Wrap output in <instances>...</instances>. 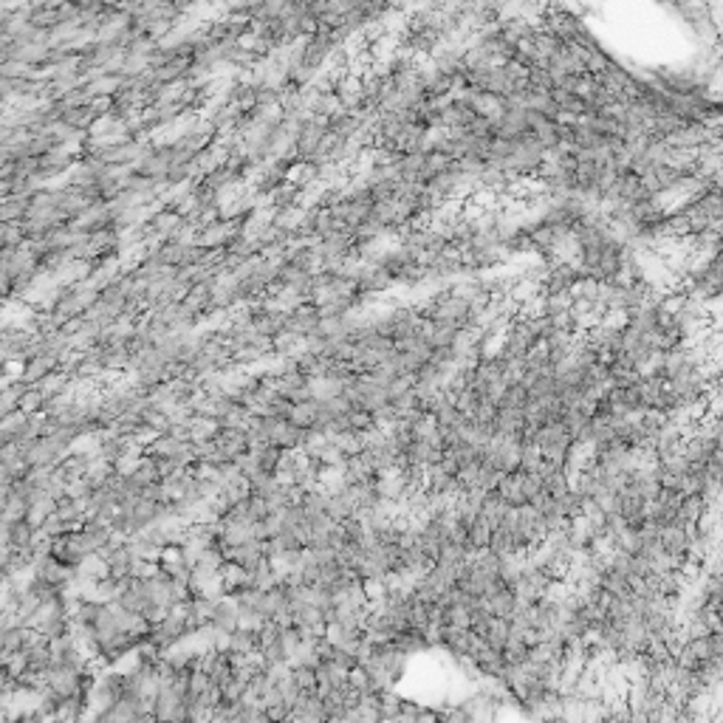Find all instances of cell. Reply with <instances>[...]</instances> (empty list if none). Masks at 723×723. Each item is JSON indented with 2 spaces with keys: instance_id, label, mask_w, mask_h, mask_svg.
I'll return each instance as SVG.
<instances>
[{
  "instance_id": "1",
  "label": "cell",
  "mask_w": 723,
  "mask_h": 723,
  "mask_svg": "<svg viewBox=\"0 0 723 723\" xmlns=\"http://www.w3.org/2000/svg\"><path fill=\"white\" fill-rule=\"evenodd\" d=\"M210 625L218 627V630H224V633L238 630V605H235V599H232L229 594H224L221 599H215Z\"/></svg>"
},
{
  "instance_id": "2",
  "label": "cell",
  "mask_w": 723,
  "mask_h": 723,
  "mask_svg": "<svg viewBox=\"0 0 723 723\" xmlns=\"http://www.w3.org/2000/svg\"><path fill=\"white\" fill-rule=\"evenodd\" d=\"M478 605H483L492 616H503V619H508L520 605H517V596H514V591L508 588V585H503L497 594H492V596H480L478 599Z\"/></svg>"
},
{
  "instance_id": "3",
  "label": "cell",
  "mask_w": 723,
  "mask_h": 723,
  "mask_svg": "<svg viewBox=\"0 0 723 723\" xmlns=\"http://www.w3.org/2000/svg\"><path fill=\"white\" fill-rule=\"evenodd\" d=\"M57 371V356L51 353H37V356H29L26 365H23V373H20V382L23 385H37L46 373Z\"/></svg>"
},
{
  "instance_id": "4",
  "label": "cell",
  "mask_w": 723,
  "mask_h": 723,
  "mask_svg": "<svg viewBox=\"0 0 723 723\" xmlns=\"http://www.w3.org/2000/svg\"><path fill=\"white\" fill-rule=\"evenodd\" d=\"M658 539H661L664 551H667V554H675V557H684V551H686V542H689V537H686V528H684V525H678V523H667V525H658Z\"/></svg>"
},
{
  "instance_id": "5",
  "label": "cell",
  "mask_w": 723,
  "mask_h": 723,
  "mask_svg": "<svg viewBox=\"0 0 723 723\" xmlns=\"http://www.w3.org/2000/svg\"><path fill=\"white\" fill-rule=\"evenodd\" d=\"M703 511H706L703 494H684L681 503H678V511H675V520H672V523H678V525H692Z\"/></svg>"
},
{
  "instance_id": "6",
  "label": "cell",
  "mask_w": 723,
  "mask_h": 723,
  "mask_svg": "<svg viewBox=\"0 0 723 723\" xmlns=\"http://www.w3.org/2000/svg\"><path fill=\"white\" fill-rule=\"evenodd\" d=\"M342 472H345V483H353V480H371V478H376V472H373V463L368 461V455H365V452H359V455H350V458H345V466H342Z\"/></svg>"
},
{
  "instance_id": "7",
  "label": "cell",
  "mask_w": 723,
  "mask_h": 723,
  "mask_svg": "<svg viewBox=\"0 0 723 723\" xmlns=\"http://www.w3.org/2000/svg\"><path fill=\"white\" fill-rule=\"evenodd\" d=\"M466 539H469V546L472 549H489V539H492V525H489V520L483 517V514H478L469 525H466Z\"/></svg>"
},
{
  "instance_id": "8",
  "label": "cell",
  "mask_w": 723,
  "mask_h": 723,
  "mask_svg": "<svg viewBox=\"0 0 723 723\" xmlns=\"http://www.w3.org/2000/svg\"><path fill=\"white\" fill-rule=\"evenodd\" d=\"M139 489H147V486H153L155 480H158V472H155V461L150 458V455H139V463H136V469L127 475Z\"/></svg>"
},
{
  "instance_id": "9",
  "label": "cell",
  "mask_w": 723,
  "mask_h": 723,
  "mask_svg": "<svg viewBox=\"0 0 723 723\" xmlns=\"http://www.w3.org/2000/svg\"><path fill=\"white\" fill-rule=\"evenodd\" d=\"M218 433H221V424H218L215 418H207V416H196L193 424H190V441H193V444L212 441Z\"/></svg>"
},
{
  "instance_id": "10",
  "label": "cell",
  "mask_w": 723,
  "mask_h": 723,
  "mask_svg": "<svg viewBox=\"0 0 723 723\" xmlns=\"http://www.w3.org/2000/svg\"><path fill=\"white\" fill-rule=\"evenodd\" d=\"M399 709H402V698L393 692V686L376 692V712H379V720H396V717H399Z\"/></svg>"
},
{
  "instance_id": "11",
  "label": "cell",
  "mask_w": 723,
  "mask_h": 723,
  "mask_svg": "<svg viewBox=\"0 0 723 723\" xmlns=\"http://www.w3.org/2000/svg\"><path fill=\"white\" fill-rule=\"evenodd\" d=\"M43 407H46L43 390H40L37 385H26L23 393H20V399H18V410H23L26 416H34V413H43Z\"/></svg>"
},
{
  "instance_id": "12",
  "label": "cell",
  "mask_w": 723,
  "mask_h": 723,
  "mask_svg": "<svg viewBox=\"0 0 723 723\" xmlns=\"http://www.w3.org/2000/svg\"><path fill=\"white\" fill-rule=\"evenodd\" d=\"M286 421H291V424H294V427H300V430H308V427H314V421H316V407H314V399H311V402H300V404H291V410H288Z\"/></svg>"
},
{
  "instance_id": "13",
  "label": "cell",
  "mask_w": 723,
  "mask_h": 723,
  "mask_svg": "<svg viewBox=\"0 0 723 723\" xmlns=\"http://www.w3.org/2000/svg\"><path fill=\"white\" fill-rule=\"evenodd\" d=\"M506 639H508V619H503V616H492L489 630L483 633V641H486L489 647H494V650H503Z\"/></svg>"
},
{
  "instance_id": "14",
  "label": "cell",
  "mask_w": 723,
  "mask_h": 723,
  "mask_svg": "<svg viewBox=\"0 0 723 723\" xmlns=\"http://www.w3.org/2000/svg\"><path fill=\"white\" fill-rule=\"evenodd\" d=\"M353 500L347 497V492L342 489V492H333V494H328V506H325V514H331L333 520H345L350 511H353Z\"/></svg>"
},
{
  "instance_id": "15",
  "label": "cell",
  "mask_w": 723,
  "mask_h": 723,
  "mask_svg": "<svg viewBox=\"0 0 723 723\" xmlns=\"http://www.w3.org/2000/svg\"><path fill=\"white\" fill-rule=\"evenodd\" d=\"M302 511L308 520H314L316 514H325V506H328V492L325 489H316V492H305L302 494Z\"/></svg>"
},
{
  "instance_id": "16",
  "label": "cell",
  "mask_w": 723,
  "mask_h": 723,
  "mask_svg": "<svg viewBox=\"0 0 723 723\" xmlns=\"http://www.w3.org/2000/svg\"><path fill=\"white\" fill-rule=\"evenodd\" d=\"M591 500H594L605 514L619 511V492H613V489H608V486H602V483H596V489L591 492Z\"/></svg>"
},
{
  "instance_id": "17",
  "label": "cell",
  "mask_w": 723,
  "mask_h": 723,
  "mask_svg": "<svg viewBox=\"0 0 723 723\" xmlns=\"http://www.w3.org/2000/svg\"><path fill=\"white\" fill-rule=\"evenodd\" d=\"M229 650H235V653H255V650H260L257 647V633H252V630H232L229 633Z\"/></svg>"
},
{
  "instance_id": "18",
  "label": "cell",
  "mask_w": 723,
  "mask_h": 723,
  "mask_svg": "<svg viewBox=\"0 0 723 723\" xmlns=\"http://www.w3.org/2000/svg\"><path fill=\"white\" fill-rule=\"evenodd\" d=\"M333 444L345 452V458L359 455L362 449H365V444H362V433H356V430H342V433L336 435V441H333Z\"/></svg>"
},
{
  "instance_id": "19",
  "label": "cell",
  "mask_w": 723,
  "mask_h": 723,
  "mask_svg": "<svg viewBox=\"0 0 723 723\" xmlns=\"http://www.w3.org/2000/svg\"><path fill=\"white\" fill-rule=\"evenodd\" d=\"M455 333H458V328H455V325L433 322V331H430L427 342H430L433 347H447V345H452V342H455Z\"/></svg>"
},
{
  "instance_id": "20",
  "label": "cell",
  "mask_w": 723,
  "mask_h": 723,
  "mask_svg": "<svg viewBox=\"0 0 723 723\" xmlns=\"http://www.w3.org/2000/svg\"><path fill=\"white\" fill-rule=\"evenodd\" d=\"M525 388L520 385V382H511V385H506V390H503V396L494 402V407H523L525 404Z\"/></svg>"
},
{
  "instance_id": "21",
  "label": "cell",
  "mask_w": 723,
  "mask_h": 723,
  "mask_svg": "<svg viewBox=\"0 0 723 723\" xmlns=\"http://www.w3.org/2000/svg\"><path fill=\"white\" fill-rule=\"evenodd\" d=\"M266 622H269V619H266L260 610H255V608H238V630H252V633H257Z\"/></svg>"
},
{
  "instance_id": "22",
  "label": "cell",
  "mask_w": 723,
  "mask_h": 723,
  "mask_svg": "<svg viewBox=\"0 0 723 723\" xmlns=\"http://www.w3.org/2000/svg\"><path fill=\"white\" fill-rule=\"evenodd\" d=\"M221 686V703H238L241 698H243V689L249 686V684H243L241 678H235V675H229L224 684H218Z\"/></svg>"
},
{
  "instance_id": "23",
  "label": "cell",
  "mask_w": 723,
  "mask_h": 723,
  "mask_svg": "<svg viewBox=\"0 0 723 723\" xmlns=\"http://www.w3.org/2000/svg\"><path fill=\"white\" fill-rule=\"evenodd\" d=\"M557 508L571 520V517H577L580 514V508H582V494L577 492V489H568L565 494H560L557 497Z\"/></svg>"
},
{
  "instance_id": "24",
  "label": "cell",
  "mask_w": 723,
  "mask_h": 723,
  "mask_svg": "<svg viewBox=\"0 0 723 723\" xmlns=\"http://www.w3.org/2000/svg\"><path fill=\"white\" fill-rule=\"evenodd\" d=\"M291 675H294L300 692H316V670L314 667L297 664V667H291Z\"/></svg>"
},
{
  "instance_id": "25",
  "label": "cell",
  "mask_w": 723,
  "mask_h": 723,
  "mask_svg": "<svg viewBox=\"0 0 723 723\" xmlns=\"http://www.w3.org/2000/svg\"><path fill=\"white\" fill-rule=\"evenodd\" d=\"M316 461L319 466H345V452L333 441H325V447L316 452Z\"/></svg>"
},
{
  "instance_id": "26",
  "label": "cell",
  "mask_w": 723,
  "mask_h": 723,
  "mask_svg": "<svg viewBox=\"0 0 723 723\" xmlns=\"http://www.w3.org/2000/svg\"><path fill=\"white\" fill-rule=\"evenodd\" d=\"M500 478H503V472H500V469H492V466L480 463V466H478V478H475V483H478V489H483V492H494V489H497V483H500Z\"/></svg>"
},
{
  "instance_id": "27",
  "label": "cell",
  "mask_w": 723,
  "mask_h": 723,
  "mask_svg": "<svg viewBox=\"0 0 723 723\" xmlns=\"http://www.w3.org/2000/svg\"><path fill=\"white\" fill-rule=\"evenodd\" d=\"M141 421H144L147 427H153L155 433H167V430H169V418H167V413H161L158 407H150V404L141 410Z\"/></svg>"
},
{
  "instance_id": "28",
  "label": "cell",
  "mask_w": 723,
  "mask_h": 723,
  "mask_svg": "<svg viewBox=\"0 0 723 723\" xmlns=\"http://www.w3.org/2000/svg\"><path fill=\"white\" fill-rule=\"evenodd\" d=\"M542 463V452L537 444H528V447H520V469L523 472H537Z\"/></svg>"
},
{
  "instance_id": "29",
  "label": "cell",
  "mask_w": 723,
  "mask_h": 723,
  "mask_svg": "<svg viewBox=\"0 0 723 723\" xmlns=\"http://www.w3.org/2000/svg\"><path fill=\"white\" fill-rule=\"evenodd\" d=\"M345 416H347V427H350V430H356V433H365V430H371V427H373L371 413H368V410H362V407H350Z\"/></svg>"
},
{
  "instance_id": "30",
  "label": "cell",
  "mask_w": 723,
  "mask_h": 723,
  "mask_svg": "<svg viewBox=\"0 0 723 723\" xmlns=\"http://www.w3.org/2000/svg\"><path fill=\"white\" fill-rule=\"evenodd\" d=\"M158 574H161V568L153 560H133V565H130V577L133 580H153Z\"/></svg>"
},
{
  "instance_id": "31",
  "label": "cell",
  "mask_w": 723,
  "mask_h": 723,
  "mask_svg": "<svg viewBox=\"0 0 723 723\" xmlns=\"http://www.w3.org/2000/svg\"><path fill=\"white\" fill-rule=\"evenodd\" d=\"M339 525H342V534H345V539H350V542H359L362 537L368 534V528L362 525V523L353 517V514H347L345 520H339Z\"/></svg>"
},
{
  "instance_id": "32",
  "label": "cell",
  "mask_w": 723,
  "mask_h": 723,
  "mask_svg": "<svg viewBox=\"0 0 723 723\" xmlns=\"http://www.w3.org/2000/svg\"><path fill=\"white\" fill-rule=\"evenodd\" d=\"M478 393L472 390V388H463L461 393H455V399H452V404H455V410L458 413H472L475 410V404H478Z\"/></svg>"
},
{
  "instance_id": "33",
  "label": "cell",
  "mask_w": 723,
  "mask_h": 723,
  "mask_svg": "<svg viewBox=\"0 0 723 723\" xmlns=\"http://www.w3.org/2000/svg\"><path fill=\"white\" fill-rule=\"evenodd\" d=\"M494 413H497V407H494V402H489V399H478V404H475V410L469 413L475 421H480V424H492L494 421Z\"/></svg>"
},
{
  "instance_id": "34",
  "label": "cell",
  "mask_w": 723,
  "mask_h": 723,
  "mask_svg": "<svg viewBox=\"0 0 723 723\" xmlns=\"http://www.w3.org/2000/svg\"><path fill=\"white\" fill-rule=\"evenodd\" d=\"M528 322V328H531V333H534V339L539 342V339H546L551 331H554V325H551V319L546 316V314H539V316H531V319H525Z\"/></svg>"
},
{
  "instance_id": "35",
  "label": "cell",
  "mask_w": 723,
  "mask_h": 723,
  "mask_svg": "<svg viewBox=\"0 0 723 723\" xmlns=\"http://www.w3.org/2000/svg\"><path fill=\"white\" fill-rule=\"evenodd\" d=\"M458 416H461V413L455 410V404H452V402H444V404L435 410V424H438V427H452V424L458 421Z\"/></svg>"
},
{
  "instance_id": "36",
  "label": "cell",
  "mask_w": 723,
  "mask_h": 723,
  "mask_svg": "<svg viewBox=\"0 0 723 723\" xmlns=\"http://www.w3.org/2000/svg\"><path fill=\"white\" fill-rule=\"evenodd\" d=\"M196 700H198V703H204L207 709H212V712H215V709H218V703H221V686L210 681V684H207V689H204L201 695H196Z\"/></svg>"
},
{
  "instance_id": "37",
  "label": "cell",
  "mask_w": 723,
  "mask_h": 723,
  "mask_svg": "<svg viewBox=\"0 0 723 723\" xmlns=\"http://www.w3.org/2000/svg\"><path fill=\"white\" fill-rule=\"evenodd\" d=\"M362 588H365V594H368V602H371V599H379V596H385V577H382V580H379V577L362 580Z\"/></svg>"
},
{
  "instance_id": "38",
  "label": "cell",
  "mask_w": 723,
  "mask_h": 723,
  "mask_svg": "<svg viewBox=\"0 0 723 723\" xmlns=\"http://www.w3.org/2000/svg\"><path fill=\"white\" fill-rule=\"evenodd\" d=\"M141 616H144L150 625H158V622L167 616V608H164V605H155V602H147V605L141 608Z\"/></svg>"
},
{
  "instance_id": "39",
  "label": "cell",
  "mask_w": 723,
  "mask_h": 723,
  "mask_svg": "<svg viewBox=\"0 0 723 723\" xmlns=\"http://www.w3.org/2000/svg\"><path fill=\"white\" fill-rule=\"evenodd\" d=\"M416 715H418V703L402 698V709H399V717H396V720H410V723H416Z\"/></svg>"
},
{
  "instance_id": "40",
  "label": "cell",
  "mask_w": 723,
  "mask_h": 723,
  "mask_svg": "<svg viewBox=\"0 0 723 723\" xmlns=\"http://www.w3.org/2000/svg\"><path fill=\"white\" fill-rule=\"evenodd\" d=\"M23 212V204H18V201H9L6 207H0V221H12V218H18Z\"/></svg>"
},
{
  "instance_id": "41",
  "label": "cell",
  "mask_w": 723,
  "mask_h": 723,
  "mask_svg": "<svg viewBox=\"0 0 723 723\" xmlns=\"http://www.w3.org/2000/svg\"><path fill=\"white\" fill-rule=\"evenodd\" d=\"M427 720H441V712H438V709H427V706H418L416 723H427Z\"/></svg>"
},
{
  "instance_id": "42",
  "label": "cell",
  "mask_w": 723,
  "mask_h": 723,
  "mask_svg": "<svg viewBox=\"0 0 723 723\" xmlns=\"http://www.w3.org/2000/svg\"><path fill=\"white\" fill-rule=\"evenodd\" d=\"M4 653H6V647H4V633H0V655H4Z\"/></svg>"
}]
</instances>
